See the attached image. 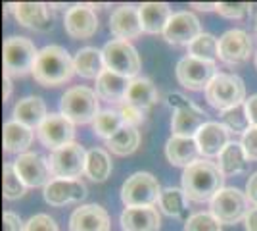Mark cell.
Instances as JSON below:
<instances>
[{"label":"cell","instance_id":"1","mask_svg":"<svg viewBox=\"0 0 257 231\" xmlns=\"http://www.w3.org/2000/svg\"><path fill=\"white\" fill-rule=\"evenodd\" d=\"M75 62L64 46L50 44L39 50L33 67V79L43 87H60L75 75Z\"/></svg>","mask_w":257,"mask_h":231},{"label":"cell","instance_id":"2","mask_svg":"<svg viewBox=\"0 0 257 231\" xmlns=\"http://www.w3.org/2000/svg\"><path fill=\"white\" fill-rule=\"evenodd\" d=\"M225 176L217 164L209 160H198L196 164L184 168L182 172V191L192 202H211V198L221 191Z\"/></svg>","mask_w":257,"mask_h":231},{"label":"cell","instance_id":"3","mask_svg":"<svg viewBox=\"0 0 257 231\" xmlns=\"http://www.w3.org/2000/svg\"><path fill=\"white\" fill-rule=\"evenodd\" d=\"M39 50L31 39L27 37H8L2 46V64L4 75L23 77L33 73Z\"/></svg>","mask_w":257,"mask_h":231},{"label":"cell","instance_id":"4","mask_svg":"<svg viewBox=\"0 0 257 231\" xmlns=\"http://www.w3.org/2000/svg\"><path fill=\"white\" fill-rule=\"evenodd\" d=\"M205 99L213 108L226 112L246 102V85L234 73H217L205 89Z\"/></svg>","mask_w":257,"mask_h":231},{"label":"cell","instance_id":"5","mask_svg":"<svg viewBox=\"0 0 257 231\" xmlns=\"http://www.w3.org/2000/svg\"><path fill=\"white\" fill-rule=\"evenodd\" d=\"M161 185L158 177L148 174V172H137L125 179L121 187V200L125 208H135V206H154L160 202Z\"/></svg>","mask_w":257,"mask_h":231},{"label":"cell","instance_id":"6","mask_svg":"<svg viewBox=\"0 0 257 231\" xmlns=\"http://www.w3.org/2000/svg\"><path fill=\"white\" fill-rule=\"evenodd\" d=\"M60 110L71 123H90L100 114L96 91L88 87H73L65 91L60 102Z\"/></svg>","mask_w":257,"mask_h":231},{"label":"cell","instance_id":"7","mask_svg":"<svg viewBox=\"0 0 257 231\" xmlns=\"http://www.w3.org/2000/svg\"><path fill=\"white\" fill-rule=\"evenodd\" d=\"M211 214L221 225H234L238 221L246 220L249 212V200L246 193H242L236 187L221 189L213 198H211Z\"/></svg>","mask_w":257,"mask_h":231},{"label":"cell","instance_id":"8","mask_svg":"<svg viewBox=\"0 0 257 231\" xmlns=\"http://www.w3.org/2000/svg\"><path fill=\"white\" fill-rule=\"evenodd\" d=\"M48 168L54 179H79L86 170V150L79 143L56 148L48 156Z\"/></svg>","mask_w":257,"mask_h":231},{"label":"cell","instance_id":"9","mask_svg":"<svg viewBox=\"0 0 257 231\" xmlns=\"http://www.w3.org/2000/svg\"><path fill=\"white\" fill-rule=\"evenodd\" d=\"M106 69L119 73V75L127 77V79H137L140 71V56L137 48L128 41H119L113 39L106 43L102 48Z\"/></svg>","mask_w":257,"mask_h":231},{"label":"cell","instance_id":"10","mask_svg":"<svg viewBox=\"0 0 257 231\" xmlns=\"http://www.w3.org/2000/svg\"><path fill=\"white\" fill-rule=\"evenodd\" d=\"M177 81L188 91H205L217 75V66L192 56H184L177 64Z\"/></svg>","mask_w":257,"mask_h":231},{"label":"cell","instance_id":"11","mask_svg":"<svg viewBox=\"0 0 257 231\" xmlns=\"http://www.w3.org/2000/svg\"><path fill=\"white\" fill-rule=\"evenodd\" d=\"M75 123L65 118L64 114H48L46 120L41 123V127L37 129L39 133V141L52 152L56 148H62L65 144L73 143V135H75Z\"/></svg>","mask_w":257,"mask_h":231},{"label":"cell","instance_id":"12","mask_svg":"<svg viewBox=\"0 0 257 231\" xmlns=\"http://www.w3.org/2000/svg\"><path fill=\"white\" fill-rule=\"evenodd\" d=\"M14 168L27 187H46L52 181L48 160H44L41 154L25 152L18 156L14 162Z\"/></svg>","mask_w":257,"mask_h":231},{"label":"cell","instance_id":"13","mask_svg":"<svg viewBox=\"0 0 257 231\" xmlns=\"http://www.w3.org/2000/svg\"><path fill=\"white\" fill-rule=\"evenodd\" d=\"M64 29L71 39H90L98 31L96 12L90 4H75L65 12Z\"/></svg>","mask_w":257,"mask_h":231},{"label":"cell","instance_id":"14","mask_svg":"<svg viewBox=\"0 0 257 231\" xmlns=\"http://www.w3.org/2000/svg\"><path fill=\"white\" fill-rule=\"evenodd\" d=\"M251 37L242 29H230L219 39V60L225 64H244L251 56Z\"/></svg>","mask_w":257,"mask_h":231},{"label":"cell","instance_id":"15","mask_svg":"<svg viewBox=\"0 0 257 231\" xmlns=\"http://www.w3.org/2000/svg\"><path fill=\"white\" fill-rule=\"evenodd\" d=\"M200 35H202V25L192 12H177V14H173L167 23V27L163 31V39L169 44H186L188 46Z\"/></svg>","mask_w":257,"mask_h":231},{"label":"cell","instance_id":"16","mask_svg":"<svg viewBox=\"0 0 257 231\" xmlns=\"http://www.w3.org/2000/svg\"><path fill=\"white\" fill-rule=\"evenodd\" d=\"M43 195L50 206H65L69 202H81L86 197V187L81 179H52Z\"/></svg>","mask_w":257,"mask_h":231},{"label":"cell","instance_id":"17","mask_svg":"<svg viewBox=\"0 0 257 231\" xmlns=\"http://www.w3.org/2000/svg\"><path fill=\"white\" fill-rule=\"evenodd\" d=\"M230 131L219 121H205L202 129L196 135V143L200 148V154L204 158H219V154L226 148Z\"/></svg>","mask_w":257,"mask_h":231},{"label":"cell","instance_id":"18","mask_svg":"<svg viewBox=\"0 0 257 231\" xmlns=\"http://www.w3.org/2000/svg\"><path fill=\"white\" fill-rule=\"evenodd\" d=\"M109 31L119 41L137 39L142 33L139 8L133 4H123V6L115 8L109 18Z\"/></svg>","mask_w":257,"mask_h":231},{"label":"cell","instance_id":"19","mask_svg":"<svg viewBox=\"0 0 257 231\" xmlns=\"http://www.w3.org/2000/svg\"><path fill=\"white\" fill-rule=\"evenodd\" d=\"M8 10L14 12L16 22L33 29V31H48L52 27L50 16H48V6L43 2H18V4H8Z\"/></svg>","mask_w":257,"mask_h":231},{"label":"cell","instance_id":"20","mask_svg":"<svg viewBox=\"0 0 257 231\" xmlns=\"http://www.w3.org/2000/svg\"><path fill=\"white\" fill-rule=\"evenodd\" d=\"M109 214L100 204H83L69 218V231H109Z\"/></svg>","mask_w":257,"mask_h":231},{"label":"cell","instance_id":"21","mask_svg":"<svg viewBox=\"0 0 257 231\" xmlns=\"http://www.w3.org/2000/svg\"><path fill=\"white\" fill-rule=\"evenodd\" d=\"M165 156L169 164L179 166V168H188L200 160V148L192 137H177L171 135L165 143Z\"/></svg>","mask_w":257,"mask_h":231},{"label":"cell","instance_id":"22","mask_svg":"<svg viewBox=\"0 0 257 231\" xmlns=\"http://www.w3.org/2000/svg\"><path fill=\"white\" fill-rule=\"evenodd\" d=\"M123 231H158L161 225V216L154 206H135L121 212Z\"/></svg>","mask_w":257,"mask_h":231},{"label":"cell","instance_id":"23","mask_svg":"<svg viewBox=\"0 0 257 231\" xmlns=\"http://www.w3.org/2000/svg\"><path fill=\"white\" fill-rule=\"evenodd\" d=\"M139 14L142 31L150 35H163L173 16L169 4H165V2H144L142 6H139Z\"/></svg>","mask_w":257,"mask_h":231},{"label":"cell","instance_id":"24","mask_svg":"<svg viewBox=\"0 0 257 231\" xmlns=\"http://www.w3.org/2000/svg\"><path fill=\"white\" fill-rule=\"evenodd\" d=\"M12 116H14V121L22 123L25 127L39 129L48 114H46V104L41 97H25V99L16 102Z\"/></svg>","mask_w":257,"mask_h":231},{"label":"cell","instance_id":"25","mask_svg":"<svg viewBox=\"0 0 257 231\" xmlns=\"http://www.w3.org/2000/svg\"><path fill=\"white\" fill-rule=\"evenodd\" d=\"M128 85H131V79L106 69V71L96 79V95H98V99L106 100V102L123 104L125 99H127Z\"/></svg>","mask_w":257,"mask_h":231},{"label":"cell","instance_id":"26","mask_svg":"<svg viewBox=\"0 0 257 231\" xmlns=\"http://www.w3.org/2000/svg\"><path fill=\"white\" fill-rule=\"evenodd\" d=\"M205 123V114L196 104L182 108L173 114L171 120V131L177 137H192L196 139L198 131L202 129V125Z\"/></svg>","mask_w":257,"mask_h":231},{"label":"cell","instance_id":"27","mask_svg":"<svg viewBox=\"0 0 257 231\" xmlns=\"http://www.w3.org/2000/svg\"><path fill=\"white\" fill-rule=\"evenodd\" d=\"M33 129L25 127L18 121H6L4 129H2V143H4V150L8 154H25L29 150L33 143Z\"/></svg>","mask_w":257,"mask_h":231},{"label":"cell","instance_id":"28","mask_svg":"<svg viewBox=\"0 0 257 231\" xmlns=\"http://www.w3.org/2000/svg\"><path fill=\"white\" fill-rule=\"evenodd\" d=\"M73 62H75L77 73L81 77H86V79H98L106 71L104 54H102V50H98L94 46L81 48L73 58Z\"/></svg>","mask_w":257,"mask_h":231},{"label":"cell","instance_id":"29","mask_svg":"<svg viewBox=\"0 0 257 231\" xmlns=\"http://www.w3.org/2000/svg\"><path fill=\"white\" fill-rule=\"evenodd\" d=\"M125 102L137 106L140 110L148 112L158 102V89L154 87V83H152L150 79H146V77L131 79Z\"/></svg>","mask_w":257,"mask_h":231},{"label":"cell","instance_id":"30","mask_svg":"<svg viewBox=\"0 0 257 231\" xmlns=\"http://www.w3.org/2000/svg\"><path fill=\"white\" fill-rule=\"evenodd\" d=\"M217 168L223 176H236L247 168V156L242 148V143H228L226 148L217 158Z\"/></svg>","mask_w":257,"mask_h":231},{"label":"cell","instance_id":"31","mask_svg":"<svg viewBox=\"0 0 257 231\" xmlns=\"http://www.w3.org/2000/svg\"><path fill=\"white\" fill-rule=\"evenodd\" d=\"M85 176L96 183L106 181L111 176V158L104 148H90L86 150V170Z\"/></svg>","mask_w":257,"mask_h":231},{"label":"cell","instance_id":"32","mask_svg":"<svg viewBox=\"0 0 257 231\" xmlns=\"http://www.w3.org/2000/svg\"><path fill=\"white\" fill-rule=\"evenodd\" d=\"M186 195L182 189L177 187H165L161 191L160 197V208L167 214V216H179L186 221L188 216V208H186Z\"/></svg>","mask_w":257,"mask_h":231},{"label":"cell","instance_id":"33","mask_svg":"<svg viewBox=\"0 0 257 231\" xmlns=\"http://www.w3.org/2000/svg\"><path fill=\"white\" fill-rule=\"evenodd\" d=\"M140 144V131L137 127H123L117 131L109 141H106V146L117 156H128L133 154Z\"/></svg>","mask_w":257,"mask_h":231},{"label":"cell","instance_id":"34","mask_svg":"<svg viewBox=\"0 0 257 231\" xmlns=\"http://www.w3.org/2000/svg\"><path fill=\"white\" fill-rule=\"evenodd\" d=\"M125 127L123 123V118L119 116V112L113 110H104L100 112L94 121H92V129L98 137H102L104 141H109L117 131H121Z\"/></svg>","mask_w":257,"mask_h":231},{"label":"cell","instance_id":"35","mask_svg":"<svg viewBox=\"0 0 257 231\" xmlns=\"http://www.w3.org/2000/svg\"><path fill=\"white\" fill-rule=\"evenodd\" d=\"M188 56L215 64V60L219 58V41L213 35L202 33L196 41L188 44Z\"/></svg>","mask_w":257,"mask_h":231},{"label":"cell","instance_id":"36","mask_svg":"<svg viewBox=\"0 0 257 231\" xmlns=\"http://www.w3.org/2000/svg\"><path fill=\"white\" fill-rule=\"evenodd\" d=\"M27 191V185L18 176L14 164H4L2 168V195L6 200H18L22 198Z\"/></svg>","mask_w":257,"mask_h":231},{"label":"cell","instance_id":"37","mask_svg":"<svg viewBox=\"0 0 257 231\" xmlns=\"http://www.w3.org/2000/svg\"><path fill=\"white\" fill-rule=\"evenodd\" d=\"M223 125L230 133H244L251 127L249 123V118H247V112H246V102L236 106V108H230V110L223 112Z\"/></svg>","mask_w":257,"mask_h":231},{"label":"cell","instance_id":"38","mask_svg":"<svg viewBox=\"0 0 257 231\" xmlns=\"http://www.w3.org/2000/svg\"><path fill=\"white\" fill-rule=\"evenodd\" d=\"M184 231H221V223L211 212H198L184 221Z\"/></svg>","mask_w":257,"mask_h":231},{"label":"cell","instance_id":"39","mask_svg":"<svg viewBox=\"0 0 257 231\" xmlns=\"http://www.w3.org/2000/svg\"><path fill=\"white\" fill-rule=\"evenodd\" d=\"M217 12L226 20H242L251 12L249 2H217Z\"/></svg>","mask_w":257,"mask_h":231},{"label":"cell","instance_id":"40","mask_svg":"<svg viewBox=\"0 0 257 231\" xmlns=\"http://www.w3.org/2000/svg\"><path fill=\"white\" fill-rule=\"evenodd\" d=\"M119 116L123 118V123L127 127H137V129H139L140 123H144V120H146V112L128 104V102H123L119 106Z\"/></svg>","mask_w":257,"mask_h":231},{"label":"cell","instance_id":"41","mask_svg":"<svg viewBox=\"0 0 257 231\" xmlns=\"http://www.w3.org/2000/svg\"><path fill=\"white\" fill-rule=\"evenodd\" d=\"M23 231H60V227L48 214H35L27 220Z\"/></svg>","mask_w":257,"mask_h":231},{"label":"cell","instance_id":"42","mask_svg":"<svg viewBox=\"0 0 257 231\" xmlns=\"http://www.w3.org/2000/svg\"><path fill=\"white\" fill-rule=\"evenodd\" d=\"M242 148L246 152L247 160L257 162V125H251L244 135H242Z\"/></svg>","mask_w":257,"mask_h":231},{"label":"cell","instance_id":"43","mask_svg":"<svg viewBox=\"0 0 257 231\" xmlns=\"http://www.w3.org/2000/svg\"><path fill=\"white\" fill-rule=\"evenodd\" d=\"M2 223H4V231H23V227H25L22 218L14 212H4Z\"/></svg>","mask_w":257,"mask_h":231},{"label":"cell","instance_id":"44","mask_svg":"<svg viewBox=\"0 0 257 231\" xmlns=\"http://www.w3.org/2000/svg\"><path fill=\"white\" fill-rule=\"evenodd\" d=\"M167 104H169L175 112L182 110V108H188V106H192V102L186 99V97L179 95V93H171V95H167Z\"/></svg>","mask_w":257,"mask_h":231},{"label":"cell","instance_id":"45","mask_svg":"<svg viewBox=\"0 0 257 231\" xmlns=\"http://www.w3.org/2000/svg\"><path fill=\"white\" fill-rule=\"evenodd\" d=\"M246 197H247V200H249V204H253V206L257 208V172L247 179Z\"/></svg>","mask_w":257,"mask_h":231},{"label":"cell","instance_id":"46","mask_svg":"<svg viewBox=\"0 0 257 231\" xmlns=\"http://www.w3.org/2000/svg\"><path fill=\"white\" fill-rule=\"evenodd\" d=\"M246 112L247 118H249V123L257 125V95H251L249 99H246Z\"/></svg>","mask_w":257,"mask_h":231},{"label":"cell","instance_id":"47","mask_svg":"<svg viewBox=\"0 0 257 231\" xmlns=\"http://www.w3.org/2000/svg\"><path fill=\"white\" fill-rule=\"evenodd\" d=\"M244 225H246V231H257V208H249L246 220H244Z\"/></svg>","mask_w":257,"mask_h":231},{"label":"cell","instance_id":"48","mask_svg":"<svg viewBox=\"0 0 257 231\" xmlns=\"http://www.w3.org/2000/svg\"><path fill=\"white\" fill-rule=\"evenodd\" d=\"M192 8H196V10H202V12H209V10H217V2H192L190 4Z\"/></svg>","mask_w":257,"mask_h":231},{"label":"cell","instance_id":"49","mask_svg":"<svg viewBox=\"0 0 257 231\" xmlns=\"http://www.w3.org/2000/svg\"><path fill=\"white\" fill-rule=\"evenodd\" d=\"M2 91H4V102L10 99V95H12V81H10V77L8 75H4V79H2Z\"/></svg>","mask_w":257,"mask_h":231},{"label":"cell","instance_id":"50","mask_svg":"<svg viewBox=\"0 0 257 231\" xmlns=\"http://www.w3.org/2000/svg\"><path fill=\"white\" fill-rule=\"evenodd\" d=\"M255 67H257V54H255Z\"/></svg>","mask_w":257,"mask_h":231}]
</instances>
